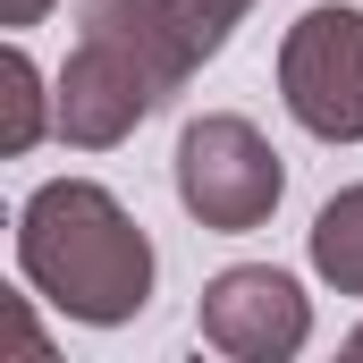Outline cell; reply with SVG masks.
Segmentation results:
<instances>
[{
  "label": "cell",
  "instance_id": "cell-5",
  "mask_svg": "<svg viewBox=\"0 0 363 363\" xmlns=\"http://www.w3.org/2000/svg\"><path fill=\"white\" fill-rule=\"evenodd\" d=\"M194 330H203L211 355L287 363V355H304V338H313V296L279 271V262H228V271L203 287Z\"/></svg>",
  "mask_w": 363,
  "mask_h": 363
},
{
  "label": "cell",
  "instance_id": "cell-6",
  "mask_svg": "<svg viewBox=\"0 0 363 363\" xmlns=\"http://www.w3.org/2000/svg\"><path fill=\"white\" fill-rule=\"evenodd\" d=\"M60 135L77 144V152H110V144H127L152 110H161V85L118 51V43H101V34H77V51H68V68H60Z\"/></svg>",
  "mask_w": 363,
  "mask_h": 363
},
{
  "label": "cell",
  "instance_id": "cell-4",
  "mask_svg": "<svg viewBox=\"0 0 363 363\" xmlns=\"http://www.w3.org/2000/svg\"><path fill=\"white\" fill-rule=\"evenodd\" d=\"M237 17H245V0H85V34L118 43L161 85V101L203 60H220V43L237 34Z\"/></svg>",
  "mask_w": 363,
  "mask_h": 363
},
{
  "label": "cell",
  "instance_id": "cell-1",
  "mask_svg": "<svg viewBox=\"0 0 363 363\" xmlns=\"http://www.w3.org/2000/svg\"><path fill=\"white\" fill-rule=\"evenodd\" d=\"M17 271L26 287L85 321V330H118L152 304V237L135 228V211L93 178H43L17 203Z\"/></svg>",
  "mask_w": 363,
  "mask_h": 363
},
{
  "label": "cell",
  "instance_id": "cell-3",
  "mask_svg": "<svg viewBox=\"0 0 363 363\" xmlns=\"http://www.w3.org/2000/svg\"><path fill=\"white\" fill-rule=\"evenodd\" d=\"M279 101L304 135L363 144V9L321 0L279 34Z\"/></svg>",
  "mask_w": 363,
  "mask_h": 363
},
{
  "label": "cell",
  "instance_id": "cell-10",
  "mask_svg": "<svg viewBox=\"0 0 363 363\" xmlns=\"http://www.w3.org/2000/svg\"><path fill=\"white\" fill-rule=\"evenodd\" d=\"M347 355H363V330H355V338H347Z\"/></svg>",
  "mask_w": 363,
  "mask_h": 363
},
{
  "label": "cell",
  "instance_id": "cell-7",
  "mask_svg": "<svg viewBox=\"0 0 363 363\" xmlns=\"http://www.w3.org/2000/svg\"><path fill=\"white\" fill-rule=\"evenodd\" d=\"M43 127H60V93H43L34 51H26V43H9V51H0V161L34 152V144H43Z\"/></svg>",
  "mask_w": 363,
  "mask_h": 363
},
{
  "label": "cell",
  "instance_id": "cell-9",
  "mask_svg": "<svg viewBox=\"0 0 363 363\" xmlns=\"http://www.w3.org/2000/svg\"><path fill=\"white\" fill-rule=\"evenodd\" d=\"M43 9H51V0H0V26L26 34V26H43Z\"/></svg>",
  "mask_w": 363,
  "mask_h": 363
},
{
  "label": "cell",
  "instance_id": "cell-2",
  "mask_svg": "<svg viewBox=\"0 0 363 363\" xmlns=\"http://www.w3.org/2000/svg\"><path fill=\"white\" fill-rule=\"evenodd\" d=\"M169 178H178V203L203 220V228L245 237V228H262V220L279 211L287 161L271 152V135H262L254 118H237V110H203V118L178 127V161H169Z\"/></svg>",
  "mask_w": 363,
  "mask_h": 363
},
{
  "label": "cell",
  "instance_id": "cell-8",
  "mask_svg": "<svg viewBox=\"0 0 363 363\" xmlns=\"http://www.w3.org/2000/svg\"><path fill=\"white\" fill-rule=\"evenodd\" d=\"M313 271L330 279L338 296H363V186H338L321 211H313Z\"/></svg>",
  "mask_w": 363,
  "mask_h": 363
}]
</instances>
